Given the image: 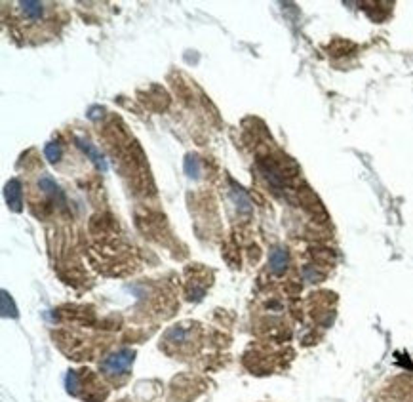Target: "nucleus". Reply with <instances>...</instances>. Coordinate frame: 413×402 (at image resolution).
I'll return each instance as SVG.
<instances>
[{"mask_svg": "<svg viewBox=\"0 0 413 402\" xmlns=\"http://www.w3.org/2000/svg\"><path fill=\"white\" fill-rule=\"evenodd\" d=\"M19 10H21V14L27 17V19H40V17L44 16V12H46V6H44L42 2H21L19 4Z\"/></svg>", "mask_w": 413, "mask_h": 402, "instance_id": "f03ea898", "label": "nucleus"}, {"mask_svg": "<svg viewBox=\"0 0 413 402\" xmlns=\"http://www.w3.org/2000/svg\"><path fill=\"white\" fill-rule=\"evenodd\" d=\"M6 198H8V204L14 210H21V189H19L18 181H10L6 185Z\"/></svg>", "mask_w": 413, "mask_h": 402, "instance_id": "7ed1b4c3", "label": "nucleus"}, {"mask_svg": "<svg viewBox=\"0 0 413 402\" xmlns=\"http://www.w3.org/2000/svg\"><path fill=\"white\" fill-rule=\"evenodd\" d=\"M286 265H288V256H286L284 250L282 248L272 250V254H270V269H272L274 273H282L286 269Z\"/></svg>", "mask_w": 413, "mask_h": 402, "instance_id": "20e7f679", "label": "nucleus"}, {"mask_svg": "<svg viewBox=\"0 0 413 402\" xmlns=\"http://www.w3.org/2000/svg\"><path fill=\"white\" fill-rule=\"evenodd\" d=\"M131 364H133V351L120 349V351L109 355V357L99 364V368H101V372H103L109 379L118 381V379L128 376Z\"/></svg>", "mask_w": 413, "mask_h": 402, "instance_id": "f257e3e1", "label": "nucleus"}, {"mask_svg": "<svg viewBox=\"0 0 413 402\" xmlns=\"http://www.w3.org/2000/svg\"><path fill=\"white\" fill-rule=\"evenodd\" d=\"M46 158L50 160V162H55V160H59V156H61V145L59 143H48V147H46Z\"/></svg>", "mask_w": 413, "mask_h": 402, "instance_id": "39448f33", "label": "nucleus"}]
</instances>
